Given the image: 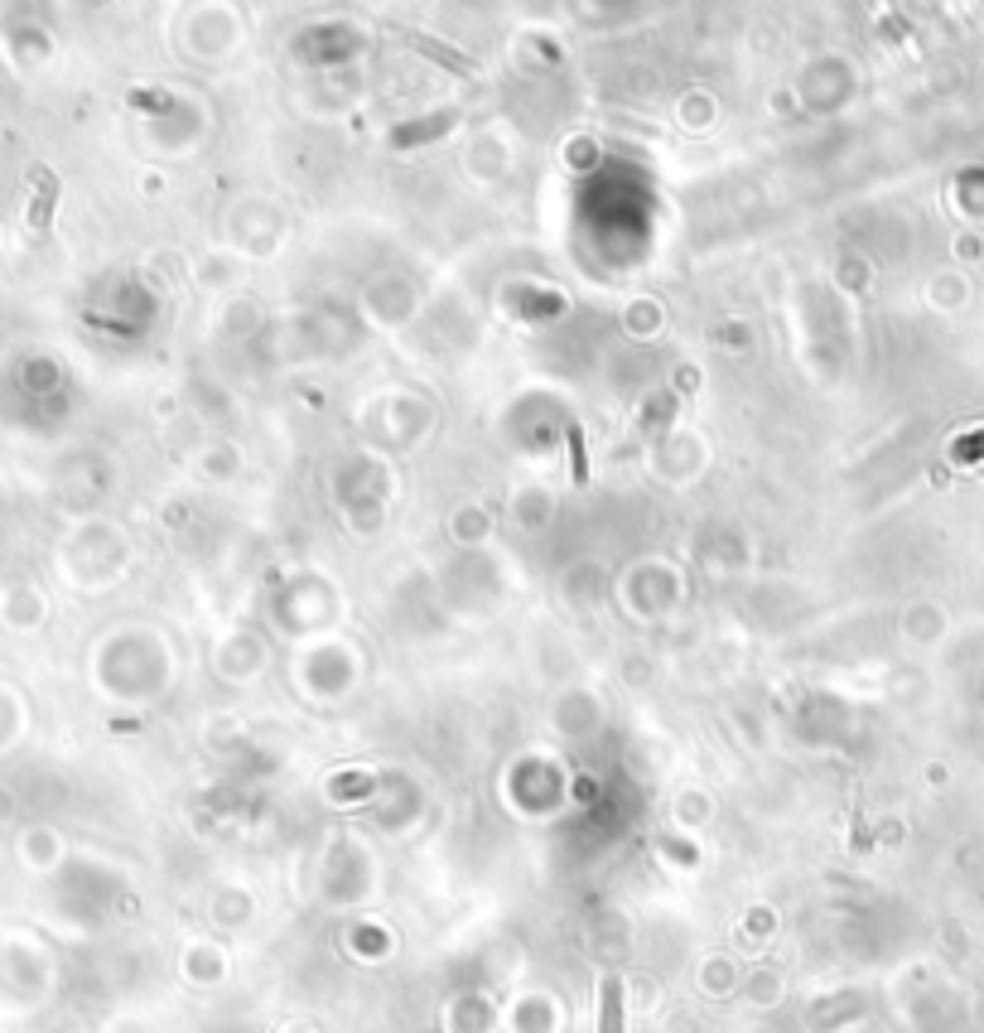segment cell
<instances>
[{"label":"cell","mask_w":984,"mask_h":1033,"mask_svg":"<svg viewBox=\"0 0 984 1033\" xmlns=\"http://www.w3.org/2000/svg\"><path fill=\"white\" fill-rule=\"evenodd\" d=\"M598 1033H622V980H598Z\"/></svg>","instance_id":"cell-1"},{"label":"cell","mask_w":984,"mask_h":1033,"mask_svg":"<svg viewBox=\"0 0 984 1033\" xmlns=\"http://www.w3.org/2000/svg\"><path fill=\"white\" fill-rule=\"evenodd\" d=\"M34 179H39V204H34L30 222H34V232H39V228H44V222H49V204H53V175H49V169H34Z\"/></svg>","instance_id":"cell-2"}]
</instances>
